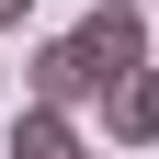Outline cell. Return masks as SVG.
<instances>
[{"label": "cell", "instance_id": "obj_1", "mask_svg": "<svg viewBox=\"0 0 159 159\" xmlns=\"http://www.w3.org/2000/svg\"><path fill=\"white\" fill-rule=\"evenodd\" d=\"M80 46H91V68H102V91L125 68H148V11H136V0H91V11H80Z\"/></svg>", "mask_w": 159, "mask_h": 159}, {"label": "cell", "instance_id": "obj_2", "mask_svg": "<svg viewBox=\"0 0 159 159\" xmlns=\"http://www.w3.org/2000/svg\"><path fill=\"white\" fill-rule=\"evenodd\" d=\"M23 80H34V102H46V114H68V102H102V68H91V46H80V34H46Z\"/></svg>", "mask_w": 159, "mask_h": 159}, {"label": "cell", "instance_id": "obj_3", "mask_svg": "<svg viewBox=\"0 0 159 159\" xmlns=\"http://www.w3.org/2000/svg\"><path fill=\"white\" fill-rule=\"evenodd\" d=\"M102 125H114V148H159V68H125L102 91Z\"/></svg>", "mask_w": 159, "mask_h": 159}, {"label": "cell", "instance_id": "obj_4", "mask_svg": "<svg viewBox=\"0 0 159 159\" xmlns=\"http://www.w3.org/2000/svg\"><path fill=\"white\" fill-rule=\"evenodd\" d=\"M11 159H80V125L46 114V102H23V114H11Z\"/></svg>", "mask_w": 159, "mask_h": 159}, {"label": "cell", "instance_id": "obj_5", "mask_svg": "<svg viewBox=\"0 0 159 159\" xmlns=\"http://www.w3.org/2000/svg\"><path fill=\"white\" fill-rule=\"evenodd\" d=\"M23 11H34V0H0V34H11V23H23Z\"/></svg>", "mask_w": 159, "mask_h": 159}]
</instances>
